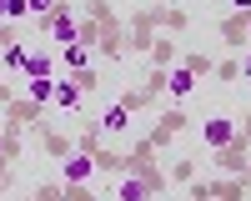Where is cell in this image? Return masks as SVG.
I'll list each match as a JSON object with an SVG mask.
<instances>
[{
    "instance_id": "9",
    "label": "cell",
    "mask_w": 251,
    "mask_h": 201,
    "mask_svg": "<svg viewBox=\"0 0 251 201\" xmlns=\"http://www.w3.org/2000/svg\"><path fill=\"white\" fill-rule=\"evenodd\" d=\"M20 15H30V0H5V20H20Z\"/></svg>"
},
{
    "instance_id": "5",
    "label": "cell",
    "mask_w": 251,
    "mask_h": 201,
    "mask_svg": "<svg viewBox=\"0 0 251 201\" xmlns=\"http://www.w3.org/2000/svg\"><path fill=\"white\" fill-rule=\"evenodd\" d=\"M126 121H131V111H126V106H111L106 116H100V131H126Z\"/></svg>"
},
{
    "instance_id": "14",
    "label": "cell",
    "mask_w": 251,
    "mask_h": 201,
    "mask_svg": "<svg viewBox=\"0 0 251 201\" xmlns=\"http://www.w3.org/2000/svg\"><path fill=\"white\" fill-rule=\"evenodd\" d=\"M241 71H246V75H251V55H246V60H241Z\"/></svg>"
},
{
    "instance_id": "11",
    "label": "cell",
    "mask_w": 251,
    "mask_h": 201,
    "mask_svg": "<svg viewBox=\"0 0 251 201\" xmlns=\"http://www.w3.org/2000/svg\"><path fill=\"white\" fill-rule=\"evenodd\" d=\"M80 30H75V20H55V40H75Z\"/></svg>"
},
{
    "instance_id": "13",
    "label": "cell",
    "mask_w": 251,
    "mask_h": 201,
    "mask_svg": "<svg viewBox=\"0 0 251 201\" xmlns=\"http://www.w3.org/2000/svg\"><path fill=\"white\" fill-rule=\"evenodd\" d=\"M231 5H241V10H251V0H231Z\"/></svg>"
},
{
    "instance_id": "12",
    "label": "cell",
    "mask_w": 251,
    "mask_h": 201,
    "mask_svg": "<svg viewBox=\"0 0 251 201\" xmlns=\"http://www.w3.org/2000/svg\"><path fill=\"white\" fill-rule=\"evenodd\" d=\"M46 10H55V0H30V15H46Z\"/></svg>"
},
{
    "instance_id": "8",
    "label": "cell",
    "mask_w": 251,
    "mask_h": 201,
    "mask_svg": "<svg viewBox=\"0 0 251 201\" xmlns=\"http://www.w3.org/2000/svg\"><path fill=\"white\" fill-rule=\"evenodd\" d=\"M30 96H35V100H55V80H50V75L30 80Z\"/></svg>"
},
{
    "instance_id": "10",
    "label": "cell",
    "mask_w": 251,
    "mask_h": 201,
    "mask_svg": "<svg viewBox=\"0 0 251 201\" xmlns=\"http://www.w3.org/2000/svg\"><path fill=\"white\" fill-rule=\"evenodd\" d=\"M66 66H75V71H86V46H71V50H66Z\"/></svg>"
},
{
    "instance_id": "15",
    "label": "cell",
    "mask_w": 251,
    "mask_h": 201,
    "mask_svg": "<svg viewBox=\"0 0 251 201\" xmlns=\"http://www.w3.org/2000/svg\"><path fill=\"white\" fill-rule=\"evenodd\" d=\"M0 20H5V0H0Z\"/></svg>"
},
{
    "instance_id": "6",
    "label": "cell",
    "mask_w": 251,
    "mask_h": 201,
    "mask_svg": "<svg viewBox=\"0 0 251 201\" xmlns=\"http://www.w3.org/2000/svg\"><path fill=\"white\" fill-rule=\"evenodd\" d=\"M20 71H25L30 80H40V75H50V60H46V55H25V66H20Z\"/></svg>"
},
{
    "instance_id": "1",
    "label": "cell",
    "mask_w": 251,
    "mask_h": 201,
    "mask_svg": "<svg viewBox=\"0 0 251 201\" xmlns=\"http://www.w3.org/2000/svg\"><path fill=\"white\" fill-rule=\"evenodd\" d=\"M206 141H211V146H231L236 141V121L231 116H211L206 121Z\"/></svg>"
},
{
    "instance_id": "3",
    "label": "cell",
    "mask_w": 251,
    "mask_h": 201,
    "mask_svg": "<svg viewBox=\"0 0 251 201\" xmlns=\"http://www.w3.org/2000/svg\"><path fill=\"white\" fill-rule=\"evenodd\" d=\"M60 176H66V181H86L91 176V156H71L66 166H60Z\"/></svg>"
},
{
    "instance_id": "7",
    "label": "cell",
    "mask_w": 251,
    "mask_h": 201,
    "mask_svg": "<svg viewBox=\"0 0 251 201\" xmlns=\"http://www.w3.org/2000/svg\"><path fill=\"white\" fill-rule=\"evenodd\" d=\"M55 100H60V106H80V96H75V86H71V80H55Z\"/></svg>"
},
{
    "instance_id": "4",
    "label": "cell",
    "mask_w": 251,
    "mask_h": 201,
    "mask_svg": "<svg viewBox=\"0 0 251 201\" xmlns=\"http://www.w3.org/2000/svg\"><path fill=\"white\" fill-rule=\"evenodd\" d=\"M191 86H196L191 71H171V80H166V91H171V96H191Z\"/></svg>"
},
{
    "instance_id": "2",
    "label": "cell",
    "mask_w": 251,
    "mask_h": 201,
    "mask_svg": "<svg viewBox=\"0 0 251 201\" xmlns=\"http://www.w3.org/2000/svg\"><path fill=\"white\" fill-rule=\"evenodd\" d=\"M121 201H151V186L136 181V176H126V181H121Z\"/></svg>"
}]
</instances>
